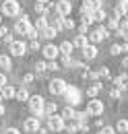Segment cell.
<instances>
[{
  "instance_id": "obj_15",
  "label": "cell",
  "mask_w": 128,
  "mask_h": 134,
  "mask_svg": "<svg viewBox=\"0 0 128 134\" xmlns=\"http://www.w3.org/2000/svg\"><path fill=\"white\" fill-rule=\"evenodd\" d=\"M0 91H2V99H15V93H17L15 87H10V85H4Z\"/></svg>"
},
{
  "instance_id": "obj_11",
  "label": "cell",
  "mask_w": 128,
  "mask_h": 134,
  "mask_svg": "<svg viewBox=\"0 0 128 134\" xmlns=\"http://www.w3.org/2000/svg\"><path fill=\"white\" fill-rule=\"evenodd\" d=\"M39 118H29V120H25V124H23V130L25 132H37L39 130Z\"/></svg>"
},
{
  "instance_id": "obj_17",
  "label": "cell",
  "mask_w": 128,
  "mask_h": 134,
  "mask_svg": "<svg viewBox=\"0 0 128 134\" xmlns=\"http://www.w3.org/2000/svg\"><path fill=\"white\" fill-rule=\"evenodd\" d=\"M74 116H77L74 105H68V107H64V109H62V118H64V120H74Z\"/></svg>"
},
{
  "instance_id": "obj_49",
  "label": "cell",
  "mask_w": 128,
  "mask_h": 134,
  "mask_svg": "<svg viewBox=\"0 0 128 134\" xmlns=\"http://www.w3.org/2000/svg\"><path fill=\"white\" fill-rule=\"evenodd\" d=\"M0 21H2V10H0Z\"/></svg>"
},
{
  "instance_id": "obj_27",
  "label": "cell",
  "mask_w": 128,
  "mask_h": 134,
  "mask_svg": "<svg viewBox=\"0 0 128 134\" xmlns=\"http://www.w3.org/2000/svg\"><path fill=\"white\" fill-rule=\"evenodd\" d=\"M72 43H74V46H77V48H85V46H87V37H85V35L81 33L79 37H77V39H74V41H72Z\"/></svg>"
},
{
  "instance_id": "obj_50",
  "label": "cell",
  "mask_w": 128,
  "mask_h": 134,
  "mask_svg": "<svg viewBox=\"0 0 128 134\" xmlns=\"http://www.w3.org/2000/svg\"><path fill=\"white\" fill-rule=\"evenodd\" d=\"M124 85H126V89H128V83H124Z\"/></svg>"
},
{
  "instance_id": "obj_4",
  "label": "cell",
  "mask_w": 128,
  "mask_h": 134,
  "mask_svg": "<svg viewBox=\"0 0 128 134\" xmlns=\"http://www.w3.org/2000/svg\"><path fill=\"white\" fill-rule=\"evenodd\" d=\"M48 128L52 132H62L64 130V118L62 116H48Z\"/></svg>"
},
{
  "instance_id": "obj_19",
  "label": "cell",
  "mask_w": 128,
  "mask_h": 134,
  "mask_svg": "<svg viewBox=\"0 0 128 134\" xmlns=\"http://www.w3.org/2000/svg\"><path fill=\"white\" fill-rule=\"evenodd\" d=\"M37 31H44L46 27H48V19H46V15H39V19L35 21V25H33Z\"/></svg>"
},
{
  "instance_id": "obj_32",
  "label": "cell",
  "mask_w": 128,
  "mask_h": 134,
  "mask_svg": "<svg viewBox=\"0 0 128 134\" xmlns=\"http://www.w3.org/2000/svg\"><path fill=\"white\" fill-rule=\"evenodd\" d=\"M46 68H48V64L46 62H35V70L41 74V72H46Z\"/></svg>"
},
{
  "instance_id": "obj_39",
  "label": "cell",
  "mask_w": 128,
  "mask_h": 134,
  "mask_svg": "<svg viewBox=\"0 0 128 134\" xmlns=\"http://www.w3.org/2000/svg\"><path fill=\"white\" fill-rule=\"evenodd\" d=\"M29 48H31V50H39L41 46H39V41H37V39H31V43H29Z\"/></svg>"
},
{
  "instance_id": "obj_2",
  "label": "cell",
  "mask_w": 128,
  "mask_h": 134,
  "mask_svg": "<svg viewBox=\"0 0 128 134\" xmlns=\"http://www.w3.org/2000/svg\"><path fill=\"white\" fill-rule=\"evenodd\" d=\"M0 10L4 13V17H17L21 13V6H19L17 0H4V4H2Z\"/></svg>"
},
{
  "instance_id": "obj_28",
  "label": "cell",
  "mask_w": 128,
  "mask_h": 134,
  "mask_svg": "<svg viewBox=\"0 0 128 134\" xmlns=\"http://www.w3.org/2000/svg\"><path fill=\"white\" fill-rule=\"evenodd\" d=\"M35 13H37V15H48V8L44 6V2H37V4H35Z\"/></svg>"
},
{
  "instance_id": "obj_10",
  "label": "cell",
  "mask_w": 128,
  "mask_h": 134,
  "mask_svg": "<svg viewBox=\"0 0 128 134\" xmlns=\"http://www.w3.org/2000/svg\"><path fill=\"white\" fill-rule=\"evenodd\" d=\"M70 10H72V4H70V0H60V2L56 4V13H58L60 17L70 15Z\"/></svg>"
},
{
  "instance_id": "obj_25",
  "label": "cell",
  "mask_w": 128,
  "mask_h": 134,
  "mask_svg": "<svg viewBox=\"0 0 128 134\" xmlns=\"http://www.w3.org/2000/svg\"><path fill=\"white\" fill-rule=\"evenodd\" d=\"M10 66H13L10 64V58L8 56H0V68L2 70H10Z\"/></svg>"
},
{
  "instance_id": "obj_35",
  "label": "cell",
  "mask_w": 128,
  "mask_h": 134,
  "mask_svg": "<svg viewBox=\"0 0 128 134\" xmlns=\"http://www.w3.org/2000/svg\"><path fill=\"white\" fill-rule=\"evenodd\" d=\"M114 87H118V89H120V91H122V89H126V85H124V81H120V79H118V76H116V79H114Z\"/></svg>"
},
{
  "instance_id": "obj_48",
  "label": "cell",
  "mask_w": 128,
  "mask_h": 134,
  "mask_svg": "<svg viewBox=\"0 0 128 134\" xmlns=\"http://www.w3.org/2000/svg\"><path fill=\"white\" fill-rule=\"evenodd\" d=\"M37 2H44V4H46V2H50V0H37Z\"/></svg>"
},
{
  "instance_id": "obj_46",
  "label": "cell",
  "mask_w": 128,
  "mask_h": 134,
  "mask_svg": "<svg viewBox=\"0 0 128 134\" xmlns=\"http://www.w3.org/2000/svg\"><path fill=\"white\" fill-rule=\"evenodd\" d=\"M122 66H124V68H126V70H128V56H126V58H124V60H122Z\"/></svg>"
},
{
  "instance_id": "obj_8",
  "label": "cell",
  "mask_w": 128,
  "mask_h": 134,
  "mask_svg": "<svg viewBox=\"0 0 128 134\" xmlns=\"http://www.w3.org/2000/svg\"><path fill=\"white\" fill-rule=\"evenodd\" d=\"M8 48H10V54L13 56H25V52H27V46L23 43V41H10L8 43Z\"/></svg>"
},
{
  "instance_id": "obj_33",
  "label": "cell",
  "mask_w": 128,
  "mask_h": 134,
  "mask_svg": "<svg viewBox=\"0 0 128 134\" xmlns=\"http://www.w3.org/2000/svg\"><path fill=\"white\" fill-rule=\"evenodd\" d=\"M62 64H64L66 68H72V66H74V62L70 60V56H62Z\"/></svg>"
},
{
  "instance_id": "obj_29",
  "label": "cell",
  "mask_w": 128,
  "mask_h": 134,
  "mask_svg": "<svg viewBox=\"0 0 128 134\" xmlns=\"http://www.w3.org/2000/svg\"><path fill=\"white\" fill-rule=\"evenodd\" d=\"M25 35H27L29 39H37V37H39V31H37V29H35V27L31 25V29H29V31H27Z\"/></svg>"
},
{
  "instance_id": "obj_44",
  "label": "cell",
  "mask_w": 128,
  "mask_h": 134,
  "mask_svg": "<svg viewBox=\"0 0 128 134\" xmlns=\"http://www.w3.org/2000/svg\"><path fill=\"white\" fill-rule=\"evenodd\" d=\"M4 85H6V76H4V74H0V89H2Z\"/></svg>"
},
{
  "instance_id": "obj_36",
  "label": "cell",
  "mask_w": 128,
  "mask_h": 134,
  "mask_svg": "<svg viewBox=\"0 0 128 134\" xmlns=\"http://www.w3.org/2000/svg\"><path fill=\"white\" fill-rule=\"evenodd\" d=\"M97 74H99V76H103V79H108V76H110V70H108L105 66H101V68H99V72H97Z\"/></svg>"
},
{
  "instance_id": "obj_24",
  "label": "cell",
  "mask_w": 128,
  "mask_h": 134,
  "mask_svg": "<svg viewBox=\"0 0 128 134\" xmlns=\"http://www.w3.org/2000/svg\"><path fill=\"white\" fill-rule=\"evenodd\" d=\"M91 17L93 21H105V13H103V8H95V10H91Z\"/></svg>"
},
{
  "instance_id": "obj_47",
  "label": "cell",
  "mask_w": 128,
  "mask_h": 134,
  "mask_svg": "<svg viewBox=\"0 0 128 134\" xmlns=\"http://www.w3.org/2000/svg\"><path fill=\"white\" fill-rule=\"evenodd\" d=\"M2 114H4V103L0 101V116H2Z\"/></svg>"
},
{
  "instance_id": "obj_14",
  "label": "cell",
  "mask_w": 128,
  "mask_h": 134,
  "mask_svg": "<svg viewBox=\"0 0 128 134\" xmlns=\"http://www.w3.org/2000/svg\"><path fill=\"white\" fill-rule=\"evenodd\" d=\"M83 56L87 58V60H93L97 56V48H95V43H87L85 48H83Z\"/></svg>"
},
{
  "instance_id": "obj_42",
  "label": "cell",
  "mask_w": 128,
  "mask_h": 134,
  "mask_svg": "<svg viewBox=\"0 0 128 134\" xmlns=\"http://www.w3.org/2000/svg\"><path fill=\"white\" fill-rule=\"evenodd\" d=\"M79 33H83V35L87 33V25H85V23H81V25H79Z\"/></svg>"
},
{
  "instance_id": "obj_37",
  "label": "cell",
  "mask_w": 128,
  "mask_h": 134,
  "mask_svg": "<svg viewBox=\"0 0 128 134\" xmlns=\"http://www.w3.org/2000/svg\"><path fill=\"white\" fill-rule=\"evenodd\" d=\"M2 41H4V43H10V41H13V33H10V31H6V33L2 35Z\"/></svg>"
},
{
  "instance_id": "obj_16",
  "label": "cell",
  "mask_w": 128,
  "mask_h": 134,
  "mask_svg": "<svg viewBox=\"0 0 128 134\" xmlns=\"http://www.w3.org/2000/svg\"><path fill=\"white\" fill-rule=\"evenodd\" d=\"M58 50L62 52L64 56H70V54H72V50H74V43H70V41H62Z\"/></svg>"
},
{
  "instance_id": "obj_31",
  "label": "cell",
  "mask_w": 128,
  "mask_h": 134,
  "mask_svg": "<svg viewBox=\"0 0 128 134\" xmlns=\"http://www.w3.org/2000/svg\"><path fill=\"white\" fill-rule=\"evenodd\" d=\"M108 27H110V29H112V31H118V29H120V21H118V19H112V21H110V25H108Z\"/></svg>"
},
{
  "instance_id": "obj_20",
  "label": "cell",
  "mask_w": 128,
  "mask_h": 134,
  "mask_svg": "<svg viewBox=\"0 0 128 134\" xmlns=\"http://www.w3.org/2000/svg\"><path fill=\"white\" fill-rule=\"evenodd\" d=\"M124 15H126V6H124V4H116V8H114V19L120 21Z\"/></svg>"
},
{
  "instance_id": "obj_22",
  "label": "cell",
  "mask_w": 128,
  "mask_h": 134,
  "mask_svg": "<svg viewBox=\"0 0 128 134\" xmlns=\"http://www.w3.org/2000/svg\"><path fill=\"white\" fill-rule=\"evenodd\" d=\"M39 33L44 35V37H48V39H54V37H56V35H58V31H56V29H54V27H52V25H48V27H46V29H44V31H39Z\"/></svg>"
},
{
  "instance_id": "obj_43",
  "label": "cell",
  "mask_w": 128,
  "mask_h": 134,
  "mask_svg": "<svg viewBox=\"0 0 128 134\" xmlns=\"http://www.w3.org/2000/svg\"><path fill=\"white\" fill-rule=\"evenodd\" d=\"M4 132H6V134H17V132H19V130H17V128H13V126H10V128H6Z\"/></svg>"
},
{
  "instance_id": "obj_41",
  "label": "cell",
  "mask_w": 128,
  "mask_h": 134,
  "mask_svg": "<svg viewBox=\"0 0 128 134\" xmlns=\"http://www.w3.org/2000/svg\"><path fill=\"white\" fill-rule=\"evenodd\" d=\"M48 68H50V70H58V68H60V66H58V64H56V62H54V60H50V64H48Z\"/></svg>"
},
{
  "instance_id": "obj_40",
  "label": "cell",
  "mask_w": 128,
  "mask_h": 134,
  "mask_svg": "<svg viewBox=\"0 0 128 134\" xmlns=\"http://www.w3.org/2000/svg\"><path fill=\"white\" fill-rule=\"evenodd\" d=\"M23 81H25L27 85H29V83H33V74H31V72H29V74H25V76H23Z\"/></svg>"
},
{
  "instance_id": "obj_6",
  "label": "cell",
  "mask_w": 128,
  "mask_h": 134,
  "mask_svg": "<svg viewBox=\"0 0 128 134\" xmlns=\"http://www.w3.org/2000/svg\"><path fill=\"white\" fill-rule=\"evenodd\" d=\"M110 37V29L108 27H97L95 31H91L89 35V39L93 41V43H99V41H103V39H108Z\"/></svg>"
},
{
  "instance_id": "obj_13",
  "label": "cell",
  "mask_w": 128,
  "mask_h": 134,
  "mask_svg": "<svg viewBox=\"0 0 128 134\" xmlns=\"http://www.w3.org/2000/svg\"><path fill=\"white\" fill-rule=\"evenodd\" d=\"M126 52H128V41H124V43H114L112 48H110V54H112V56L126 54Z\"/></svg>"
},
{
  "instance_id": "obj_45",
  "label": "cell",
  "mask_w": 128,
  "mask_h": 134,
  "mask_svg": "<svg viewBox=\"0 0 128 134\" xmlns=\"http://www.w3.org/2000/svg\"><path fill=\"white\" fill-rule=\"evenodd\" d=\"M118 79H120V81H128V74H126V72H122V74H118Z\"/></svg>"
},
{
  "instance_id": "obj_5",
  "label": "cell",
  "mask_w": 128,
  "mask_h": 134,
  "mask_svg": "<svg viewBox=\"0 0 128 134\" xmlns=\"http://www.w3.org/2000/svg\"><path fill=\"white\" fill-rule=\"evenodd\" d=\"M64 95H66L68 105H79V103H81V93H79V89H77V87H68V85H66Z\"/></svg>"
},
{
  "instance_id": "obj_12",
  "label": "cell",
  "mask_w": 128,
  "mask_h": 134,
  "mask_svg": "<svg viewBox=\"0 0 128 134\" xmlns=\"http://www.w3.org/2000/svg\"><path fill=\"white\" fill-rule=\"evenodd\" d=\"M41 50H44V56H46L48 60H56V56L60 54V50H58L54 43H48V46H44Z\"/></svg>"
},
{
  "instance_id": "obj_23",
  "label": "cell",
  "mask_w": 128,
  "mask_h": 134,
  "mask_svg": "<svg viewBox=\"0 0 128 134\" xmlns=\"http://www.w3.org/2000/svg\"><path fill=\"white\" fill-rule=\"evenodd\" d=\"M15 99L21 101V103H23V101H27V99H29V91H27V89H19V91L15 93Z\"/></svg>"
},
{
  "instance_id": "obj_30",
  "label": "cell",
  "mask_w": 128,
  "mask_h": 134,
  "mask_svg": "<svg viewBox=\"0 0 128 134\" xmlns=\"http://www.w3.org/2000/svg\"><path fill=\"white\" fill-rule=\"evenodd\" d=\"M81 21H83L85 25H91V23H93V17H91V13H83V17H81Z\"/></svg>"
},
{
  "instance_id": "obj_1",
  "label": "cell",
  "mask_w": 128,
  "mask_h": 134,
  "mask_svg": "<svg viewBox=\"0 0 128 134\" xmlns=\"http://www.w3.org/2000/svg\"><path fill=\"white\" fill-rule=\"evenodd\" d=\"M29 109H31V114H35V118H41L46 116L44 114V97L41 95H29Z\"/></svg>"
},
{
  "instance_id": "obj_18",
  "label": "cell",
  "mask_w": 128,
  "mask_h": 134,
  "mask_svg": "<svg viewBox=\"0 0 128 134\" xmlns=\"http://www.w3.org/2000/svg\"><path fill=\"white\" fill-rule=\"evenodd\" d=\"M101 89H103V83L95 81V85H93V87H89V89H87V95H89V97H95V95L101 91Z\"/></svg>"
},
{
  "instance_id": "obj_3",
  "label": "cell",
  "mask_w": 128,
  "mask_h": 134,
  "mask_svg": "<svg viewBox=\"0 0 128 134\" xmlns=\"http://www.w3.org/2000/svg\"><path fill=\"white\" fill-rule=\"evenodd\" d=\"M48 89H50L52 95H64V91H66V81H64V79H54V81H50Z\"/></svg>"
},
{
  "instance_id": "obj_21",
  "label": "cell",
  "mask_w": 128,
  "mask_h": 134,
  "mask_svg": "<svg viewBox=\"0 0 128 134\" xmlns=\"http://www.w3.org/2000/svg\"><path fill=\"white\" fill-rule=\"evenodd\" d=\"M56 109H58L56 101H54V103H44V114H46V116H54Z\"/></svg>"
},
{
  "instance_id": "obj_7",
  "label": "cell",
  "mask_w": 128,
  "mask_h": 134,
  "mask_svg": "<svg viewBox=\"0 0 128 134\" xmlns=\"http://www.w3.org/2000/svg\"><path fill=\"white\" fill-rule=\"evenodd\" d=\"M87 114H91V116H101V114H103V103L99 99H91L87 103Z\"/></svg>"
},
{
  "instance_id": "obj_26",
  "label": "cell",
  "mask_w": 128,
  "mask_h": 134,
  "mask_svg": "<svg viewBox=\"0 0 128 134\" xmlns=\"http://www.w3.org/2000/svg\"><path fill=\"white\" fill-rule=\"evenodd\" d=\"M116 132H128V120H118Z\"/></svg>"
},
{
  "instance_id": "obj_9",
  "label": "cell",
  "mask_w": 128,
  "mask_h": 134,
  "mask_svg": "<svg viewBox=\"0 0 128 134\" xmlns=\"http://www.w3.org/2000/svg\"><path fill=\"white\" fill-rule=\"evenodd\" d=\"M29 29H31V23H29V19H27V17H21L15 23V31H17V33H21V35H25Z\"/></svg>"
},
{
  "instance_id": "obj_38",
  "label": "cell",
  "mask_w": 128,
  "mask_h": 134,
  "mask_svg": "<svg viewBox=\"0 0 128 134\" xmlns=\"http://www.w3.org/2000/svg\"><path fill=\"white\" fill-rule=\"evenodd\" d=\"M110 97H112V99H118V97H120V89H118V87H114V89H112Z\"/></svg>"
},
{
  "instance_id": "obj_34",
  "label": "cell",
  "mask_w": 128,
  "mask_h": 134,
  "mask_svg": "<svg viewBox=\"0 0 128 134\" xmlns=\"http://www.w3.org/2000/svg\"><path fill=\"white\" fill-rule=\"evenodd\" d=\"M99 132H101V134H114V132H116V128H114V126H101Z\"/></svg>"
}]
</instances>
